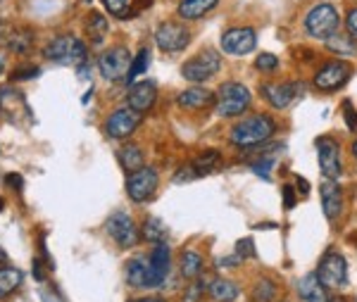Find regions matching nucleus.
<instances>
[{
    "mask_svg": "<svg viewBox=\"0 0 357 302\" xmlns=\"http://www.w3.org/2000/svg\"><path fill=\"white\" fill-rule=\"evenodd\" d=\"M138 0H102L105 10L112 17H126V15H134L138 13Z\"/></svg>",
    "mask_w": 357,
    "mask_h": 302,
    "instance_id": "2f4dec72",
    "label": "nucleus"
},
{
    "mask_svg": "<svg viewBox=\"0 0 357 302\" xmlns=\"http://www.w3.org/2000/svg\"><path fill=\"white\" fill-rule=\"evenodd\" d=\"M331 302H343V300H331Z\"/></svg>",
    "mask_w": 357,
    "mask_h": 302,
    "instance_id": "8fccbe9b",
    "label": "nucleus"
},
{
    "mask_svg": "<svg viewBox=\"0 0 357 302\" xmlns=\"http://www.w3.org/2000/svg\"><path fill=\"white\" fill-rule=\"evenodd\" d=\"M155 100H158V91H155V84H151V81H138L126 93V105L136 110V112H148L155 105Z\"/></svg>",
    "mask_w": 357,
    "mask_h": 302,
    "instance_id": "dca6fc26",
    "label": "nucleus"
},
{
    "mask_svg": "<svg viewBox=\"0 0 357 302\" xmlns=\"http://www.w3.org/2000/svg\"><path fill=\"white\" fill-rule=\"evenodd\" d=\"M191 179H195V169H193V165H186V167H181V169H178V174L174 176V181L183 183V181H191Z\"/></svg>",
    "mask_w": 357,
    "mask_h": 302,
    "instance_id": "a19ab883",
    "label": "nucleus"
},
{
    "mask_svg": "<svg viewBox=\"0 0 357 302\" xmlns=\"http://www.w3.org/2000/svg\"><path fill=\"white\" fill-rule=\"evenodd\" d=\"M43 55L57 65H77L86 62V45L74 36H57L45 45Z\"/></svg>",
    "mask_w": 357,
    "mask_h": 302,
    "instance_id": "20e7f679",
    "label": "nucleus"
},
{
    "mask_svg": "<svg viewBox=\"0 0 357 302\" xmlns=\"http://www.w3.org/2000/svg\"><path fill=\"white\" fill-rule=\"evenodd\" d=\"M355 38L350 36H341V33H333L331 38H326V45H329L331 53H338V55H353L357 50V45L353 43Z\"/></svg>",
    "mask_w": 357,
    "mask_h": 302,
    "instance_id": "473e14b6",
    "label": "nucleus"
},
{
    "mask_svg": "<svg viewBox=\"0 0 357 302\" xmlns=\"http://www.w3.org/2000/svg\"><path fill=\"white\" fill-rule=\"evenodd\" d=\"M321 207H324V214L329 222H333V219L341 217L343 212V190L341 186H338L333 179H326L324 183H321Z\"/></svg>",
    "mask_w": 357,
    "mask_h": 302,
    "instance_id": "f3484780",
    "label": "nucleus"
},
{
    "mask_svg": "<svg viewBox=\"0 0 357 302\" xmlns=\"http://www.w3.org/2000/svg\"><path fill=\"white\" fill-rule=\"evenodd\" d=\"M350 77H353V65H350V62L331 60L314 74V86L319 91H326V93L338 91L343 84H348Z\"/></svg>",
    "mask_w": 357,
    "mask_h": 302,
    "instance_id": "0eeeda50",
    "label": "nucleus"
},
{
    "mask_svg": "<svg viewBox=\"0 0 357 302\" xmlns=\"http://www.w3.org/2000/svg\"><path fill=\"white\" fill-rule=\"evenodd\" d=\"M317 160H319V169L326 179L336 181L341 176V145H338L336 138H317Z\"/></svg>",
    "mask_w": 357,
    "mask_h": 302,
    "instance_id": "1a4fd4ad",
    "label": "nucleus"
},
{
    "mask_svg": "<svg viewBox=\"0 0 357 302\" xmlns=\"http://www.w3.org/2000/svg\"><path fill=\"white\" fill-rule=\"evenodd\" d=\"M220 67H222V57L215 50H205V53H198L193 60H188L181 67V77L186 81H193V84H200V81L215 77L220 72Z\"/></svg>",
    "mask_w": 357,
    "mask_h": 302,
    "instance_id": "423d86ee",
    "label": "nucleus"
},
{
    "mask_svg": "<svg viewBox=\"0 0 357 302\" xmlns=\"http://www.w3.org/2000/svg\"><path fill=\"white\" fill-rule=\"evenodd\" d=\"M272 165H274V155H267V158L260 160L257 165H252V172L260 174V176H264V179H269V169H272Z\"/></svg>",
    "mask_w": 357,
    "mask_h": 302,
    "instance_id": "c9c22d12",
    "label": "nucleus"
},
{
    "mask_svg": "<svg viewBox=\"0 0 357 302\" xmlns=\"http://www.w3.org/2000/svg\"><path fill=\"white\" fill-rule=\"evenodd\" d=\"M220 45L224 53H229V55H248L255 50L257 33H255V29H250V27H234L222 33Z\"/></svg>",
    "mask_w": 357,
    "mask_h": 302,
    "instance_id": "9d476101",
    "label": "nucleus"
},
{
    "mask_svg": "<svg viewBox=\"0 0 357 302\" xmlns=\"http://www.w3.org/2000/svg\"><path fill=\"white\" fill-rule=\"evenodd\" d=\"M178 269H181V276L186 278L200 276V271H203V257L198 252H193V250H186L181 255V259H178Z\"/></svg>",
    "mask_w": 357,
    "mask_h": 302,
    "instance_id": "a878e982",
    "label": "nucleus"
},
{
    "mask_svg": "<svg viewBox=\"0 0 357 302\" xmlns=\"http://www.w3.org/2000/svg\"><path fill=\"white\" fill-rule=\"evenodd\" d=\"M188 40H191V31L183 24H176V22H165L155 31V43L162 53H178V50L186 48Z\"/></svg>",
    "mask_w": 357,
    "mask_h": 302,
    "instance_id": "9b49d317",
    "label": "nucleus"
},
{
    "mask_svg": "<svg viewBox=\"0 0 357 302\" xmlns=\"http://www.w3.org/2000/svg\"><path fill=\"white\" fill-rule=\"evenodd\" d=\"M220 0H181L178 3V17L181 20H200L210 10L217 8Z\"/></svg>",
    "mask_w": 357,
    "mask_h": 302,
    "instance_id": "4be33fe9",
    "label": "nucleus"
},
{
    "mask_svg": "<svg viewBox=\"0 0 357 302\" xmlns=\"http://www.w3.org/2000/svg\"><path fill=\"white\" fill-rule=\"evenodd\" d=\"M345 29H348V36L357 40V8H353L345 17Z\"/></svg>",
    "mask_w": 357,
    "mask_h": 302,
    "instance_id": "4c0bfd02",
    "label": "nucleus"
},
{
    "mask_svg": "<svg viewBox=\"0 0 357 302\" xmlns=\"http://www.w3.org/2000/svg\"><path fill=\"white\" fill-rule=\"evenodd\" d=\"M220 153L217 150H205V153H200L198 158H195L191 165L195 169V176H203V174H210L215 172L217 167H220Z\"/></svg>",
    "mask_w": 357,
    "mask_h": 302,
    "instance_id": "bb28decb",
    "label": "nucleus"
},
{
    "mask_svg": "<svg viewBox=\"0 0 357 302\" xmlns=\"http://www.w3.org/2000/svg\"><path fill=\"white\" fill-rule=\"evenodd\" d=\"M119 165L124 167L126 172H138L143 167V153L138 145H126V148L119 150Z\"/></svg>",
    "mask_w": 357,
    "mask_h": 302,
    "instance_id": "cd10ccee",
    "label": "nucleus"
},
{
    "mask_svg": "<svg viewBox=\"0 0 357 302\" xmlns=\"http://www.w3.org/2000/svg\"><path fill=\"white\" fill-rule=\"evenodd\" d=\"M3 67H5V65H3V57H0V72H3Z\"/></svg>",
    "mask_w": 357,
    "mask_h": 302,
    "instance_id": "de8ad7c7",
    "label": "nucleus"
},
{
    "mask_svg": "<svg viewBox=\"0 0 357 302\" xmlns=\"http://www.w3.org/2000/svg\"><path fill=\"white\" fill-rule=\"evenodd\" d=\"M131 62H134V57H131L129 50L124 45H114V48L105 50V53L98 57V69H100V74L107 81H119L126 79Z\"/></svg>",
    "mask_w": 357,
    "mask_h": 302,
    "instance_id": "39448f33",
    "label": "nucleus"
},
{
    "mask_svg": "<svg viewBox=\"0 0 357 302\" xmlns=\"http://www.w3.org/2000/svg\"><path fill=\"white\" fill-rule=\"evenodd\" d=\"M238 257H255V250H252V241L250 238H245V241H238Z\"/></svg>",
    "mask_w": 357,
    "mask_h": 302,
    "instance_id": "ea45409f",
    "label": "nucleus"
},
{
    "mask_svg": "<svg viewBox=\"0 0 357 302\" xmlns=\"http://www.w3.org/2000/svg\"><path fill=\"white\" fill-rule=\"evenodd\" d=\"M143 238L151 243H165L167 226L160 222L158 217H148L146 222H143Z\"/></svg>",
    "mask_w": 357,
    "mask_h": 302,
    "instance_id": "c756f323",
    "label": "nucleus"
},
{
    "mask_svg": "<svg viewBox=\"0 0 357 302\" xmlns=\"http://www.w3.org/2000/svg\"><path fill=\"white\" fill-rule=\"evenodd\" d=\"M33 45V31L31 29H15L8 36V50L17 55L29 53V48Z\"/></svg>",
    "mask_w": 357,
    "mask_h": 302,
    "instance_id": "b1692460",
    "label": "nucleus"
},
{
    "mask_svg": "<svg viewBox=\"0 0 357 302\" xmlns=\"http://www.w3.org/2000/svg\"><path fill=\"white\" fill-rule=\"evenodd\" d=\"M276 133V121L267 114H252V117L241 119L238 124H234L231 133H229V141L241 148H252V145H260L269 141Z\"/></svg>",
    "mask_w": 357,
    "mask_h": 302,
    "instance_id": "f257e3e1",
    "label": "nucleus"
},
{
    "mask_svg": "<svg viewBox=\"0 0 357 302\" xmlns=\"http://www.w3.org/2000/svg\"><path fill=\"white\" fill-rule=\"evenodd\" d=\"M148 264H151L153 288H160L165 283L167 274H169V248H167L165 243H155L151 257H148Z\"/></svg>",
    "mask_w": 357,
    "mask_h": 302,
    "instance_id": "a211bd4d",
    "label": "nucleus"
},
{
    "mask_svg": "<svg viewBox=\"0 0 357 302\" xmlns=\"http://www.w3.org/2000/svg\"><path fill=\"white\" fill-rule=\"evenodd\" d=\"M20 286H22V271L20 269H13V266L0 269V300H5L8 295H13Z\"/></svg>",
    "mask_w": 357,
    "mask_h": 302,
    "instance_id": "393cba45",
    "label": "nucleus"
},
{
    "mask_svg": "<svg viewBox=\"0 0 357 302\" xmlns=\"http://www.w3.org/2000/svg\"><path fill=\"white\" fill-rule=\"evenodd\" d=\"M131 302H165L160 298H138V300H131Z\"/></svg>",
    "mask_w": 357,
    "mask_h": 302,
    "instance_id": "c03bdc74",
    "label": "nucleus"
},
{
    "mask_svg": "<svg viewBox=\"0 0 357 302\" xmlns=\"http://www.w3.org/2000/svg\"><path fill=\"white\" fill-rule=\"evenodd\" d=\"M338 27H341V17H338V10L329 3L314 5L307 15H305V29H307L310 36L314 38H331L333 33H338Z\"/></svg>",
    "mask_w": 357,
    "mask_h": 302,
    "instance_id": "7ed1b4c3",
    "label": "nucleus"
},
{
    "mask_svg": "<svg viewBox=\"0 0 357 302\" xmlns=\"http://www.w3.org/2000/svg\"><path fill=\"white\" fill-rule=\"evenodd\" d=\"M250 91L243 84H236V81H227L222 84L215 93V114L220 117H236V114H243L250 107Z\"/></svg>",
    "mask_w": 357,
    "mask_h": 302,
    "instance_id": "f03ea898",
    "label": "nucleus"
},
{
    "mask_svg": "<svg viewBox=\"0 0 357 302\" xmlns=\"http://www.w3.org/2000/svg\"><path fill=\"white\" fill-rule=\"evenodd\" d=\"M5 259H8V257H5V252H3V250H0V264H3Z\"/></svg>",
    "mask_w": 357,
    "mask_h": 302,
    "instance_id": "a18cd8bd",
    "label": "nucleus"
},
{
    "mask_svg": "<svg viewBox=\"0 0 357 302\" xmlns=\"http://www.w3.org/2000/svg\"><path fill=\"white\" fill-rule=\"evenodd\" d=\"M36 74H38V67L26 65V67H17L15 72H13V79H15V81H24V79L36 77Z\"/></svg>",
    "mask_w": 357,
    "mask_h": 302,
    "instance_id": "e433bc0d",
    "label": "nucleus"
},
{
    "mask_svg": "<svg viewBox=\"0 0 357 302\" xmlns=\"http://www.w3.org/2000/svg\"><path fill=\"white\" fill-rule=\"evenodd\" d=\"M148 65H151V50L141 48V50H138V55L134 57V62H131L129 74H126V79H124L126 84H131V81H136L138 77H141V74L148 69Z\"/></svg>",
    "mask_w": 357,
    "mask_h": 302,
    "instance_id": "7c9ffc66",
    "label": "nucleus"
},
{
    "mask_svg": "<svg viewBox=\"0 0 357 302\" xmlns=\"http://www.w3.org/2000/svg\"><path fill=\"white\" fill-rule=\"evenodd\" d=\"M255 67L262 69V72H274V69L279 67V57H274L272 53H262L255 60Z\"/></svg>",
    "mask_w": 357,
    "mask_h": 302,
    "instance_id": "f704fd0d",
    "label": "nucleus"
},
{
    "mask_svg": "<svg viewBox=\"0 0 357 302\" xmlns=\"http://www.w3.org/2000/svg\"><path fill=\"white\" fill-rule=\"evenodd\" d=\"M105 231L119 248H134L138 243V229H136L134 219L124 212H114L112 217L107 219Z\"/></svg>",
    "mask_w": 357,
    "mask_h": 302,
    "instance_id": "ddd939ff",
    "label": "nucleus"
},
{
    "mask_svg": "<svg viewBox=\"0 0 357 302\" xmlns=\"http://www.w3.org/2000/svg\"><path fill=\"white\" fill-rule=\"evenodd\" d=\"M314 274H317V278H319L324 288L343 286L345 278H348V266H345L343 255L333 252V250H331V252H326L324 257H321L319 269H317Z\"/></svg>",
    "mask_w": 357,
    "mask_h": 302,
    "instance_id": "f8f14e48",
    "label": "nucleus"
},
{
    "mask_svg": "<svg viewBox=\"0 0 357 302\" xmlns=\"http://www.w3.org/2000/svg\"><path fill=\"white\" fill-rule=\"evenodd\" d=\"M298 295H301L303 302H331L329 295H326V288L321 286L317 274H307L298 283Z\"/></svg>",
    "mask_w": 357,
    "mask_h": 302,
    "instance_id": "412c9836",
    "label": "nucleus"
},
{
    "mask_svg": "<svg viewBox=\"0 0 357 302\" xmlns=\"http://www.w3.org/2000/svg\"><path fill=\"white\" fill-rule=\"evenodd\" d=\"M343 112H345V121H348V129L350 131H357V112L353 110L348 100L343 103Z\"/></svg>",
    "mask_w": 357,
    "mask_h": 302,
    "instance_id": "58836bf2",
    "label": "nucleus"
},
{
    "mask_svg": "<svg viewBox=\"0 0 357 302\" xmlns=\"http://www.w3.org/2000/svg\"><path fill=\"white\" fill-rule=\"evenodd\" d=\"M293 205H296V193H293L291 186H284V207L293 210Z\"/></svg>",
    "mask_w": 357,
    "mask_h": 302,
    "instance_id": "79ce46f5",
    "label": "nucleus"
},
{
    "mask_svg": "<svg viewBox=\"0 0 357 302\" xmlns=\"http://www.w3.org/2000/svg\"><path fill=\"white\" fill-rule=\"evenodd\" d=\"M86 29H89V36L93 38V43L100 45L107 33V20L100 13H91L89 22H86Z\"/></svg>",
    "mask_w": 357,
    "mask_h": 302,
    "instance_id": "c85d7f7f",
    "label": "nucleus"
},
{
    "mask_svg": "<svg viewBox=\"0 0 357 302\" xmlns=\"http://www.w3.org/2000/svg\"><path fill=\"white\" fill-rule=\"evenodd\" d=\"M207 290H210L215 302H234L238 298V286L234 281H227V278H212Z\"/></svg>",
    "mask_w": 357,
    "mask_h": 302,
    "instance_id": "5701e85b",
    "label": "nucleus"
},
{
    "mask_svg": "<svg viewBox=\"0 0 357 302\" xmlns=\"http://www.w3.org/2000/svg\"><path fill=\"white\" fill-rule=\"evenodd\" d=\"M178 105L183 110H205V107L215 105V93L193 86V89L183 91L181 96H178Z\"/></svg>",
    "mask_w": 357,
    "mask_h": 302,
    "instance_id": "aec40b11",
    "label": "nucleus"
},
{
    "mask_svg": "<svg viewBox=\"0 0 357 302\" xmlns=\"http://www.w3.org/2000/svg\"><path fill=\"white\" fill-rule=\"evenodd\" d=\"M141 119H143L141 112L131 110L129 105L119 107V110H114V112L110 114V119H107V124H105V131H107V136H110V138H126V136H131V133L138 129Z\"/></svg>",
    "mask_w": 357,
    "mask_h": 302,
    "instance_id": "4468645a",
    "label": "nucleus"
},
{
    "mask_svg": "<svg viewBox=\"0 0 357 302\" xmlns=\"http://www.w3.org/2000/svg\"><path fill=\"white\" fill-rule=\"evenodd\" d=\"M0 210H3V197H0Z\"/></svg>",
    "mask_w": 357,
    "mask_h": 302,
    "instance_id": "09e8293b",
    "label": "nucleus"
},
{
    "mask_svg": "<svg viewBox=\"0 0 357 302\" xmlns=\"http://www.w3.org/2000/svg\"><path fill=\"white\" fill-rule=\"evenodd\" d=\"M126 281L134 288H153L151 264H148L146 257H134L126 262Z\"/></svg>",
    "mask_w": 357,
    "mask_h": 302,
    "instance_id": "6ab92c4d",
    "label": "nucleus"
},
{
    "mask_svg": "<svg viewBox=\"0 0 357 302\" xmlns=\"http://www.w3.org/2000/svg\"><path fill=\"white\" fill-rule=\"evenodd\" d=\"M158 183V172L151 169V167H141L138 172H131L129 179H126V195L134 202H146L148 197L155 195Z\"/></svg>",
    "mask_w": 357,
    "mask_h": 302,
    "instance_id": "6e6552de",
    "label": "nucleus"
},
{
    "mask_svg": "<svg viewBox=\"0 0 357 302\" xmlns=\"http://www.w3.org/2000/svg\"><path fill=\"white\" fill-rule=\"evenodd\" d=\"M252 302H272L276 298V286L272 281H267V278H262V281H257L255 286H252Z\"/></svg>",
    "mask_w": 357,
    "mask_h": 302,
    "instance_id": "72a5a7b5",
    "label": "nucleus"
},
{
    "mask_svg": "<svg viewBox=\"0 0 357 302\" xmlns=\"http://www.w3.org/2000/svg\"><path fill=\"white\" fill-rule=\"evenodd\" d=\"M298 188H301L303 190V193H310V186H307V181H305V179H298Z\"/></svg>",
    "mask_w": 357,
    "mask_h": 302,
    "instance_id": "37998d69",
    "label": "nucleus"
},
{
    "mask_svg": "<svg viewBox=\"0 0 357 302\" xmlns=\"http://www.w3.org/2000/svg\"><path fill=\"white\" fill-rule=\"evenodd\" d=\"M353 155H355V160H357V141H355V145H353Z\"/></svg>",
    "mask_w": 357,
    "mask_h": 302,
    "instance_id": "49530a36",
    "label": "nucleus"
},
{
    "mask_svg": "<svg viewBox=\"0 0 357 302\" xmlns=\"http://www.w3.org/2000/svg\"><path fill=\"white\" fill-rule=\"evenodd\" d=\"M260 93L274 110H286L303 93V84H264Z\"/></svg>",
    "mask_w": 357,
    "mask_h": 302,
    "instance_id": "2eb2a0df",
    "label": "nucleus"
}]
</instances>
